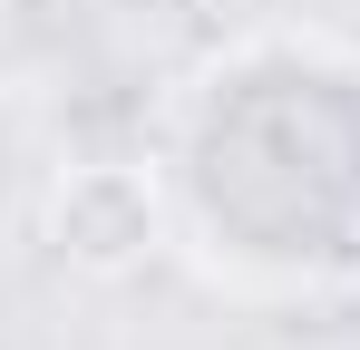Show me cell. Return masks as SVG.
Instances as JSON below:
<instances>
[{
  "label": "cell",
  "instance_id": "cell-1",
  "mask_svg": "<svg viewBox=\"0 0 360 350\" xmlns=\"http://www.w3.org/2000/svg\"><path fill=\"white\" fill-rule=\"evenodd\" d=\"M39 243L49 263H68L78 283H127L156 263L166 243V185L136 156H88V166H59L49 195H39Z\"/></svg>",
  "mask_w": 360,
  "mask_h": 350
},
{
  "label": "cell",
  "instance_id": "cell-2",
  "mask_svg": "<svg viewBox=\"0 0 360 350\" xmlns=\"http://www.w3.org/2000/svg\"><path fill=\"white\" fill-rule=\"evenodd\" d=\"M0 88H10V49H0Z\"/></svg>",
  "mask_w": 360,
  "mask_h": 350
}]
</instances>
